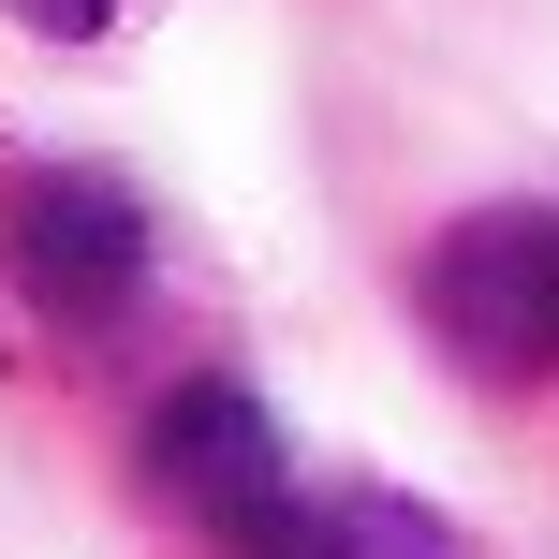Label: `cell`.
Segmentation results:
<instances>
[{
	"label": "cell",
	"instance_id": "2",
	"mask_svg": "<svg viewBox=\"0 0 559 559\" xmlns=\"http://www.w3.org/2000/svg\"><path fill=\"white\" fill-rule=\"evenodd\" d=\"M147 472H163V501L206 515L236 559H295V545H309L295 456H280V427H265L251 383H177L163 413H147Z\"/></svg>",
	"mask_w": 559,
	"mask_h": 559
},
{
	"label": "cell",
	"instance_id": "4",
	"mask_svg": "<svg viewBox=\"0 0 559 559\" xmlns=\"http://www.w3.org/2000/svg\"><path fill=\"white\" fill-rule=\"evenodd\" d=\"M15 15H29V29H59V45H88V29L118 15V0H15Z\"/></svg>",
	"mask_w": 559,
	"mask_h": 559
},
{
	"label": "cell",
	"instance_id": "3",
	"mask_svg": "<svg viewBox=\"0 0 559 559\" xmlns=\"http://www.w3.org/2000/svg\"><path fill=\"white\" fill-rule=\"evenodd\" d=\"M0 251H15V280L59 309V324H104V309H133V280H147V206L118 192V177H88V163H45V177L0 192Z\"/></svg>",
	"mask_w": 559,
	"mask_h": 559
},
{
	"label": "cell",
	"instance_id": "1",
	"mask_svg": "<svg viewBox=\"0 0 559 559\" xmlns=\"http://www.w3.org/2000/svg\"><path fill=\"white\" fill-rule=\"evenodd\" d=\"M427 324H442L456 368L486 383H531L559 368V206H472V222L427 251Z\"/></svg>",
	"mask_w": 559,
	"mask_h": 559
}]
</instances>
